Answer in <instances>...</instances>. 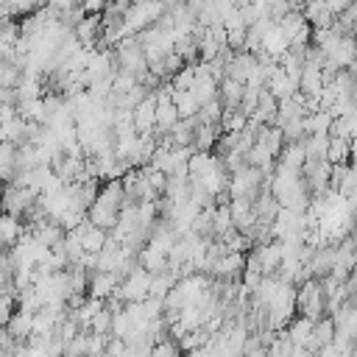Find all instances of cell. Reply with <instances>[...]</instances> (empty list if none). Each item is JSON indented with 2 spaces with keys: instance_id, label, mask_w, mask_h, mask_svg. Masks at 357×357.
Listing matches in <instances>:
<instances>
[{
  "instance_id": "cell-4",
  "label": "cell",
  "mask_w": 357,
  "mask_h": 357,
  "mask_svg": "<svg viewBox=\"0 0 357 357\" xmlns=\"http://www.w3.org/2000/svg\"><path fill=\"white\" fill-rule=\"evenodd\" d=\"M73 39L81 50H98L100 45V14H84L73 25Z\"/></svg>"
},
{
  "instance_id": "cell-8",
  "label": "cell",
  "mask_w": 357,
  "mask_h": 357,
  "mask_svg": "<svg viewBox=\"0 0 357 357\" xmlns=\"http://www.w3.org/2000/svg\"><path fill=\"white\" fill-rule=\"evenodd\" d=\"M324 3H326V8H329L332 14H340V11H343L349 3H354V0H324Z\"/></svg>"
},
{
  "instance_id": "cell-7",
  "label": "cell",
  "mask_w": 357,
  "mask_h": 357,
  "mask_svg": "<svg viewBox=\"0 0 357 357\" xmlns=\"http://www.w3.org/2000/svg\"><path fill=\"white\" fill-rule=\"evenodd\" d=\"M192 78H195V75H192V64H184V67L170 78V86H173V89H190V86H192Z\"/></svg>"
},
{
  "instance_id": "cell-3",
  "label": "cell",
  "mask_w": 357,
  "mask_h": 357,
  "mask_svg": "<svg viewBox=\"0 0 357 357\" xmlns=\"http://www.w3.org/2000/svg\"><path fill=\"white\" fill-rule=\"evenodd\" d=\"M293 307H296L298 315L307 318V321H318V318H324V312H326V298H324L321 282H318V279H307V282H301V287H298L296 296H293Z\"/></svg>"
},
{
  "instance_id": "cell-1",
  "label": "cell",
  "mask_w": 357,
  "mask_h": 357,
  "mask_svg": "<svg viewBox=\"0 0 357 357\" xmlns=\"http://www.w3.org/2000/svg\"><path fill=\"white\" fill-rule=\"evenodd\" d=\"M162 14H165V3H162V0H134V3L123 11L126 36H137L139 31L156 25Z\"/></svg>"
},
{
  "instance_id": "cell-5",
  "label": "cell",
  "mask_w": 357,
  "mask_h": 357,
  "mask_svg": "<svg viewBox=\"0 0 357 357\" xmlns=\"http://www.w3.org/2000/svg\"><path fill=\"white\" fill-rule=\"evenodd\" d=\"M25 234V223L17 218V215H8V212H0V248L11 251Z\"/></svg>"
},
{
  "instance_id": "cell-6",
  "label": "cell",
  "mask_w": 357,
  "mask_h": 357,
  "mask_svg": "<svg viewBox=\"0 0 357 357\" xmlns=\"http://www.w3.org/2000/svg\"><path fill=\"white\" fill-rule=\"evenodd\" d=\"M329 165H351V142L349 139H340V137H329V145H326V156H324Z\"/></svg>"
},
{
  "instance_id": "cell-2",
  "label": "cell",
  "mask_w": 357,
  "mask_h": 357,
  "mask_svg": "<svg viewBox=\"0 0 357 357\" xmlns=\"http://www.w3.org/2000/svg\"><path fill=\"white\" fill-rule=\"evenodd\" d=\"M112 59H114V67L120 73H128L134 78L148 70V61H145V53H142V45L137 42V36H123L112 47Z\"/></svg>"
}]
</instances>
